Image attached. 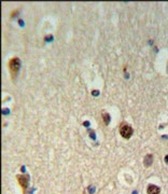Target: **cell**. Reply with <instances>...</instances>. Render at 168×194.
I'll return each instance as SVG.
<instances>
[{"mask_svg":"<svg viewBox=\"0 0 168 194\" xmlns=\"http://www.w3.org/2000/svg\"><path fill=\"white\" fill-rule=\"evenodd\" d=\"M19 67H21V60H19V58L13 57L9 62V69H10V72H11L12 79H14V78L16 77Z\"/></svg>","mask_w":168,"mask_h":194,"instance_id":"obj_1","label":"cell"},{"mask_svg":"<svg viewBox=\"0 0 168 194\" xmlns=\"http://www.w3.org/2000/svg\"><path fill=\"white\" fill-rule=\"evenodd\" d=\"M120 134L124 138H130L133 135V128L130 125L126 124V123H122L120 126Z\"/></svg>","mask_w":168,"mask_h":194,"instance_id":"obj_2","label":"cell"},{"mask_svg":"<svg viewBox=\"0 0 168 194\" xmlns=\"http://www.w3.org/2000/svg\"><path fill=\"white\" fill-rule=\"evenodd\" d=\"M18 180L19 184H21L23 191L25 192L26 189H27V186H28V180H29L28 176L27 175H21V176H18Z\"/></svg>","mask_w":168,"mask_h":194,"instance_id":"obj_3","label":"cell"},{"mask_svg":"<svg viewBox=\"0 0 168 194\" xmlns=\"http://www.w3.org/2000/svg\"><path fill=\"white\" fill-rule=\"evenodd\" d=\"M160 189L159 186H154V184H150L148 186V194H160Z\"/></svg>","mask_w":168,"mask_h":194,"instance_id":"obj_4","label":"cell"},{"mask_svg":"<svg viewBox=\"0 0 168 194\" xmlns=\"http://www.w3.org/2000/svg\"><path fill=\"white\" fill-rule=\"evenodd\" d=\"M151 163H152V155H147L145 156V166H150Z\"/></svg>","mask_w":168,"mask_h":194,"instance_id":"obj_5","label":"cell"},{"mask_svg":"<svg viewBox=\"0 0 168 194\" xmlns=\"http://www.w3.org/2000/svg\"><path fill=\"white\" fill-rule=\"evenodd\" d=\"M103 118L104 121V124H109V122H110V115H109L108 113H104Z\"/></svg>","mask_w":168,"mask_h":194,"instance_id":"obj_6","label":"cell"},{"mask_svg":"<svg viewBox=\"0 0 168 194\" xmlns=\"http://www.w3.org/2000/svg\"><path fill=\"white\" fill-rule=\"evenodd\" d=\"M166 162H167V163H168V156H166Z\"/></svg>","mask_w":168,"mask_h":194,"instance_id":"obj_7","label":"cell"}]
</instances>
